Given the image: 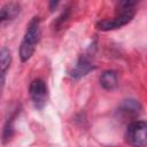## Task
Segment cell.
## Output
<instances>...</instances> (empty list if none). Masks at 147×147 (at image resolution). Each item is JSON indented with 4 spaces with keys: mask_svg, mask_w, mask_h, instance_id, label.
<instances>
[{
    "mask_svg": "<svg viewBox=\"0 0 147 147\" xmlns=\"http://www.w3.org/2000/svg\"><path fill=\"white\" fill-rule=\"evenodd\" d=\"M136 1H119L116 3V14L113 18L96 22V29L101 31H111L130 23L136 15Z\"/></svg>",
    "mask_w": 147,
    "mask_h": 147,
    "instance_id": "obj_1",
    "label": "cell"
},
{
    "mask_svg": "<svg viewBox=\"0 0 147 147\" xmlns=\"http://www.w3.org/2000/svg\"><path fill=\"white\" fill-rule=\"evenodd\" d=\"M40 18L38 16H33L26 25V30L20 45V59L22 62H26L32 57L40 40Z\"/></svg>",
    "mask_w": 147,
    "mask_h": 147,
    "instance_id": "obj_2",
    "label": "cell"
},
{
    "mask_svg": "<svg viewBox=\"0 0 147 147\" xmlns=\"http://www.w3.org/2000/svg\"><path fill=\"white\" fill-rule=\"evenodd\" d=\"M125 141L131 147H146L147 124L145 121H132L125 131Z\"/></svg>",
    "mask_w": 147,
    "mask_h": 147,
    "instance_id": "obj_3",
    "label": "cell"
},
{
    "mask_svg": "<svg viewBox=\"0 0 147 147\" xmlns=\"http://www.w3.org/2000/svg\"><path fill=\"white\" fill-rule=\"evenodd\" d=\"M29 94L33 106L37 109H42L48 100V87L44 79L36 78L30 83Z\"/></svg>",
    "mask_w": 147,
    "mask_h": 147,
    "instance_id": "obj_4",
    "label": "cell"
},
{
    "mask_svg": "<svg viewBox=\"0 0 147 147\" xmlns=\"http://www.w3.org/2000/svg\"><path fill=\"white\" fill-rule=\"evenodd\" d=\"M141 113V105L139 101L134 100V99H127L124 100L119 108H118V114L122 118L124 119H133L137 118Z\"/></svg>",
    "mask_w": 147,
    "mask_h": 147,
    "instance_id": "obj_5",
    "label": "cell"
},
{
    "mask_svg": "<svg viewBox=\"0 0 147 147\" xmlns=\"http://www.w3.org/2000/svg\"><path fill=\"white\" fill-rule=\"evenodd\" d=\"M94 69H95V67H94V64L92 63L91 59H90L87 55L83 54V55H80V56L78 57V60H77V62H76L74 69L71 70L70 75H71L72 78L79 79V78L84 77L85 75H87L88 72H91V71L94 70Z\"/></svg>",
    "mask_w": 147,
    "mask_h": 147,
    "instance_id": "obj_6",
    "label": "cell"
},
{
    "mask_svg": "<svg viewBox=\"0 0 147 147\" xmlns=\"http://www.w3.org/2000/svg\"><path fill=\"white\" fill-rule=\"evenodd\" d=\"M21 10V6L17 2H8L0 8V26L6 23L13 21Z\"/></svg>",
    "mask_w": 147,
    "mask_h": 147,
    "instance_id": "obj_7",
    "label": "cell"
},
{
    "mask_svg": "<svg viewBox=\"0 0 147 147\" xmlns=\"http://www.w3.org/2000/svg\"><path fill=\"white\" fill-rule=\"evenodd\" d=\"M100 85L106 91H113L118 85V77L115 70H106L100 76Z\"/></svg>",
    "mask_w": 147,
    "mask_h": 147,
    "instance_id": "obj_8",
    "label": "cell"
},
{
    "mask_svg": "<svg viewBox=\"0 0 147 147\" xmlns=\"http://www.w3.org/2000/svg\"><path fill=\"white\" fill-rule=\"evenodd\" d=\"M20 114V109L16 108L14 109V111L9 115V117L6 119L5 122V125H3V129H2V134H1V139H2V142L3 144H7L13 134H14V123H15V118L17 117V115Z\"/></svg>",
    "mask_w": 147,
    "mask_h": 147,
    "instance_id": "obj_9",
    "label": "cell"
},
{
    "mask_svg": "<svg viewBox=\"0 0 147 147\" xmlns=\"http://www.w3.org/2000/svg\"><path fill=\"white\" fill-rule=\"evenodd\" d=\"M11 63V53L9 48L1 47L0 48V72H7Z\"/></svg>",
    "mask_w": 147,
    "mask_h": 147,
    "instance_id": "obj_10",
    "label": "cell"
},
{
    "mask_svg": "<svg viewBox=\"0 0 147 147\" xmlns=\"http://www.w3.org/2000/svg\"><path fill=\"white\" fill-rule=\"evenodd\" d=\"M5 83H6V72H0V99L2 96Z\"/></svg>",
    "mask_w": 147,
    "mask_h": 147,
    "instance_id": "obj_11",
    "label": "cell"
},
{
    "mask_svg": "<svg viewBox=\"0 0 147 147\" xmlns=\"http://www.w3.org/2000/svg\"><path fill=\"white\" fill-rule=\"evenodd\" d=\"M57 5H59L57 1H56V2H55V1H52V2L49 3V9H51V10H54V8H56Z\"/></svg>",
    "mask_w": 147,
    "mask_h": 147,
    "instance_id": "obj_12",
    "label": "cell"
}]
</instances>
